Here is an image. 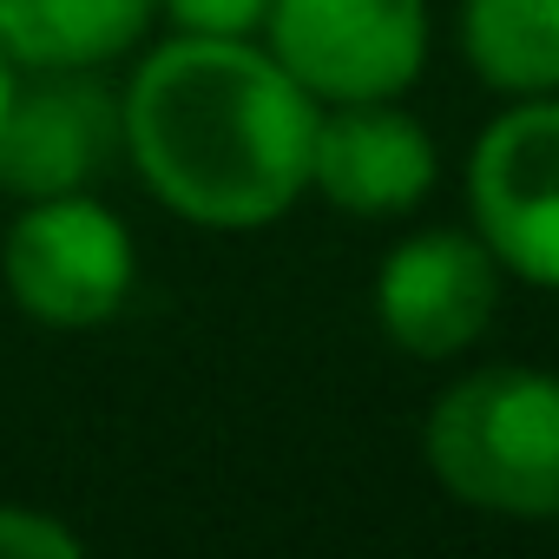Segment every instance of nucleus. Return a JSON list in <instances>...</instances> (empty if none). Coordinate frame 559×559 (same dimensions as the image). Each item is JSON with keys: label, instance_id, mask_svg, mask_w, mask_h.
<instances>
[{"label": "nucleus", "instance_id": "nucleus-1", "mask_svg": "<svg viewBox=\"0 0 559 559\" xmlns=\"http://www.w3.org/2000/svg\"><path fill=\"white\" fill-rule=\"evenodd\" d=\"M126 165L198 230H263L310 198L323 106L263 40L171 34L119 86Z\"/></svg>", "mask_w": 559, "mask_h": 559}, {"label": "nucleus", "instance_id": "nucleus-2", "mask_svg": "<svg viewBox=\"0 0 559 559\" xmlns=\"http://www.w3.org/2000/svg\"><path fill=\"white\" fill-rule=\"evenodd\" d=\"M421 461L474 513L559 520V376L526 362L467 369L435 395Z\"/></svg>", "mask_w": 559, "mask_h": 559}, {"label": "nucleus", "instance_id": "nucleus-3", "mask_svg": "<svg viewBox=\"0 0 559 559\" xmlns=\"http://www.w3.org/2000/svg\"><path fill=\"white\" fill-rule=\"evenodd\" d=\"M0 284L40 330H99L132 304L139 243L93 191L27 198L0 237Z\"/></svg>", "mask_w": 559, "mask_h": 559}, {"label": "nucleus", "instance_id": "nucleus-4", "mask_svg": "<svg viewBox=\"0 0 559 559\" xmlns=\"http://www.w3.org/2000/svg\"><path fill=\"white\" fill-rule=\"evenodd\" d=\"M428 34V0H270L257 40L317 106H356L408 99Z\"/></svg>", "mask_w": 559, "mask_h": 559}, {"label": "nucleus", "instance_id": "nucleus-5", "mask_svg": "<svg viewBox=\"0 0 559 559\" xmlns=\"http://www.w3.org/2000/svg\"><path fill=\"white\" fill-rule=\"evenodd\" d=\"M467 217L507 276L559 290V93L507 99L467 152Z\"/></svg>", "mask_w": 559, "mask_h": 559}, {"label": "nucleus", "instance_id": "nucleus-6", "mask_svg": "<svg viewBox=\"0 0 559 559\" xmlns=\"http://www.w3.org/2000/svg\"><path fill=\"white\" fill-rule=\"evenodd\" d=\"M126 158V106L106 73H21L0 112V191L14 204L99 191Z\"/></svg>", "mask_w": 559, "mask_h": 559}, {"label": "nucleus", "instance_id": "nucleus-7", "mask_svg": "<svg viewBox=\"0 0 559 559\" xmlns=\"http://www.w3.org/2000/svg\"><path fill=\"white\" fill-rule=\"evenodd\" d=\"M500 276L507 270L480 243V230H454V224L415 230L376 270V323L402 356L454 362L493 330Z\"/></svg>", "mask_w": 559, "mask_h": 559}, {"label": "nucleus", "instance_id": "nucleus-8", "mask_svg": "<svg viewBox=\"0 0 559 559\" xmlns=\"http://www.w3.org/2000/svg\"><path fill=\"white\" fill-rule=\"evenodd\" d=\"M310 191H323V204L349 217H402L435 191V132L402 99L323 106Z\"/></svg>", "mask_w": 559, "mask_h": 559}, {"label": "nucleus", "instance_id": "nucleus-9", "mask_svg": "<svg viewBox=\"0 0 559 559\" xmlns=\"http://www.w3.org/2000/svg\"><path fill=\"white\" fill-rule=\"evenodd\" d=\"M158 0H0L14 73H106L152 40Z\"/></svg>", "mask_w": 559, "mask_h": 559}, {"label": "nucleus", "instance_id": "nucleus-10", "mask_svg": "<svg viewBox=\"0 0 559 559\" xmlns=\"http://www.w3.org/2000/svg\"><path fill=\"white\" fill-rule=\"evenodd\" d=\"M461 60L500 99L559 93V0H461Z\"/></svg>", "mask_w": 559, "mask_h": 559}, {"label": "nucleus", "instance_id": "nucleus-11", "mask_svg": "<svg viewBox=\"0 0 559 559\" xmlns=\"http://www.w3.org/2000/svg\"><path fill=\"white\" fill-rule=\"evenodd\" d=\"M80 552H86V539L60 513L0 500V559H80Z\"/></svg>", "mask_w": 559, "mask_h": 559}, {"label": "nucleus", "instance_id": "nucleus-12", "mask_svg": "<svg viewBox=\"0 0 559 559\" xmlns=\"http://www.w3.org/2000/svg\"><path fill=\"white\" fill-rule=\"evenodd\" d=\"M158 14L178 34H217V40H257L270 21V0H158Z\"/></svg>", "mask_w": 559, "mask_h": 559}, {"label": "nucleus", "instance_id": "nucleus-13", "mask_svg": "<svg viewBox=\"0 0 559 559\" xmlns=\"http://www.w3.org/2000/svg\"><path fill=\"white\" fill-rule=\"evenodd\" d=\"M14 80H21V73H14V60L0 53V112H8V93H14Z\"/></svg>", "mask_w": 559, "mask_h": 559}]
</instances>
